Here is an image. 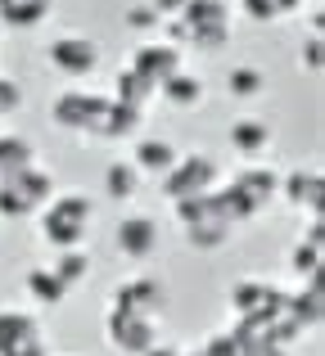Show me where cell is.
Listing matches in <instances>:
<instances>
[{
	"mask_svg": "<svg viewBox=\"0 0 325 356\" xmlns=\"http://www.w3.org/2000/svg\"><path fill=\"white\" fill-rule=\"evenodd\" d=\"M54 122L63 131H81V136H95V140H118V136H132L141 127V108L118 104L113 95L68 90L63 99H54Z\"/></svg>",
	"mask_w": 325,
	"mask_h": 356,
	"instance_id": "6da1fadb",
	"label": "cell"
},
{
	"mask_svg": "<svg viewBox=\"0 0 325 356\" xmlns=\"http://www.w3.org/2000/svg\"><path fill=\"white\" fill-rule=\"evenodd\" d=\"M90 212L95 208H90L86 194H59V199H50L45 212H41V239L50 243V248H81Z\"/></svg>",
	"mask_w": 325,
	"mask_h": 356,
	"instance_id": "7a4b0ae2",
	"label": "cell"
},
{
	"mask_svg": "<svg viewBox=\"0 0 325 356\" xmlns=\"http://www.w3.org/2000/svg\"><path fill=\"white\" fill-rule=\"evenodd\" d=\"M50 194H54V181L27 163V167H18L9 181H0V217L5 221H23V217H32L36 208H45Z\"/></svg>",
	"mask_w": 325,
	"mask_h": 356,
	"instance_id": "3957f363",
	"label": "cell"
},
{
	"mask_svg": "<svg viewBox=\"0 0 325 356\" xmlns=\"http://www.w3.org/2000/svg\"><path fill=\"white\" fill-rule=\"evenodd\" d=\"M167 199H185V194H203L217 185V163L208 154H190V158H176L172 172L159 176Z\"/></svg>",
	"mask_w": 325,
	"mask_h": 356,
	"instance_id": "277c9868",
	"label": "cell"
},
{
	"mask_svg": "<svg viewBox=\"0 0 325 356\" xmlns=\"http://www.w3.org/2000/svg\"><path fill=\"white\" fill-rule=\"evenodd\" d=\"M0 356H45L32 312H0Z\"/></svg>",
	"mask_w": 325,
	"mask_h": 356,
	"instance_id": "5b68a950",
	"label": "cell"
},
{
	"mask_svg": "<svg viewBox=\"0 0 325 356\" xmlns=\"http://www.w3.org/2000/svg\"><path fill=\"white\" fill-rule=\"evenodd\" d=\"M50 68L72 81L90 77L100 68V45L90 36H59V41H50Z\"/></svg>",
	"mask_w": 325,
	"mask_h": 356,
	"instance_id": "8992f818",
	"label": "cell"
},
{
	"mask_svg": "<svg viewBox=\"0 0 325 356\" xmlns=\"http://www.w3.org/2000/svg\"><path fill=\"white\" fill-rule=\"evenodd\" d=\"M109 343H113L118 352H132L141 356L150 343H159V334H154V316H136V312H109Z\"/></svg>",
	"mask_w": 325,
	"mask_h": 356,
	"instance_id": "52a82bcc",
	"label": "cell"
},
{
	"mask_svg": "<svg viewBox=\"0 0 325 356\" xmlns=\"http://www.w3.org/2000/svg\"><path fill=\"white\" fill-rule=\"evenodd\" d=\"M154 248H159V226H154L150 217H127L122 226H118V252H122V257L145 261Z\"/></svg>",
	"mask_w": 325,
	"mask_h": 356,
	"instance_id": "ba28073f",
	"label": "cell"
},
{
	"mask_svg": "<svg viewBox=\"0 0 325 356\" xmlns=\"http://www.w3.org/2000/svg\"><path fill=\"white\" fill-rule=\"evenodd\" d=\"M118 312H136V316H159L163 312V284L159 280H132L113 293Z\"/></svg>",
	"mask_w": 325,
	"mask_h": 356,
	"instance_id": "9c48e42d",
	"label": "cell"
},
{
	"mask_svg": "<svg viewBox=\"0 0 325 356\" xmlns=\"http://www.w3.org/2000/svg\"><path fill=\"white\" fill-rule=\"evenodd\" d=\"M132 68L145 72V77L159 86L163 77H172V72L181 68V50H176L172 41H167V45H141V50H136V59H132Z\"/></svg>",
	"mask_w": 325,
	"mask_h": 356,
	"instance_id": "30bf717a",
	"label": "cell"
},
{
	"mask_svg": "<svg viewBox=\"0 0 325 356\" xmlns=\"http://www.w3.org/2000/svg\"><path fill=\"white\" fill-rule=\"evenodd\" d=\"M280 194L294 203V208H308V212H321V194H325V181L321 172H290L280 181Z\"/></svg>",
	"mask_w": 325,
	"mask_h": 356,
	"instance_id": "8fae6325",
	"label": "cell"
},
{
	"mask_svg": "<svg viewBox=\"0 0 325 356\" xmlns=\"http://www.w3.org/2000/svg\"><path fill=\"white\" fill-rule=\"evenodd\" d=\"M159 95L167 99V104H176V108H194V104H203V81L194 77V72L176 68L172 77L159 81Z\"/></svg>",
	"mask_w": 325,
	"mask_h": 356,
	"instance_id": "7c38bea8",
	"label": "cell"
},
{
	"mask_svg": "<svg viewBox=\"0 0 325 356\" xmlns=\"http://www.w3.org/2000/svg\"><path fill=\"white\" fill-rule=\"evenodd\" d=\"M113 99L118 104H127V108H141L145 113V104H150V95H159V86H154L145 72H136V68H122L118 72V81H113Z\"/></svg>",
	"mask_w": 325,
	"mask_h": 356,
	"instance_id": "4fadbf2b",
	"label": "cell"
},
{
	"mask_svg": "<svg viewBox=\"0 0 325 356\" xmlns=\"http://www.w3.org/2000/svg\"><path fill=\"white\" fill-rule=\"evenodd\" d=\"M132 163H136V172H141V176H163V172H172L176 149L167 145V140H141L136 154H132Z\"/></svg>",
	"mask_w": 325,
	"mask_h": 356,
	"instance_id": "5bb4252c",
	"label": "cell"
},
{
	"mask_svg": "<svg viewBox=\"0 0 325 356\" xmlns=\"http://www.w3.org/2000/svg\"><path fill=\"white\" fill-rule=\"evenodd\" d=\"M285 312H290L303 330H317V325H321V275L308 280V289H303V293H290Z\"/></svg>",
	"mask_w": 325,
	"mask_h": 356,
	"instance_id": "9a60e30c",
	"label": "cell"
},
{
	"mask_svg": "<svg viewBox=\"0 0 325 356\" xmlns=\"http://www.w3.org/2000/svg\"><path fill=\"white\" fill-rule=\"evenodd\" d=\"M212 203H217V212L230 221V226H239V221L257 217V208H262L257 199H248V194H244V185H226L221 194H212Z\"/></svg>",
	"mask_w": 325,
	"mask_h": 356,
	"instance_id": "2e32d148",
	"label": "cell"
},
{
	"mask_svg": "<svg viewBox=\"0 0 325 356\" xmlns=\"http://www.w3.org/2000/svg\"><path fill=\"white\" fill-rule=\"evenodd\" d=\"M230 145H235L244 158H253V154H262V149L271 145V131H267V122H257V118H239L235 127H230Z\"/></svg>",
	"mask_w": 325,
	"mask_h": 356,
	"instance_id": "e0dca14e",
	"label": "cell"
},
{
	"mask_svg": "<svg viewBox=\"0 0 325 356\" xmlns=\"http://www.w3.org/2000/svg\"><path fill=\"white\" fill-rule=\"evenodd\" d=\"M267 298H271V284H262V280H239V284L230 289V307H235L239 321H244V316H257L267 307Z\"/></svg>",
	"mask_w": 325,
	"mask_h": 356,
	"instance_id": "ac0fdd59",
	"label": "cell"
},
{
	"mask_svg": "<svg viewBox=\"0 0 325 356\" xmlns=\"http://www.w3.org/2000/svg\"><path fill=\"white\" fill-rule=\"evenodd\" d=\"M230 221H221V217H208V221H194V226H185V239L194 243L199 252H212V248H221V243L230 239Z\"/></svg>",
	"mask_w": 325,
	"mask_h": 356,
	"instance_id": "d6986e66",
	"label": "cell"
},
{
	"mask_svg": "<svg viewBox=\"0 0 325 356\" xmlns=\"http://www.w3.org/2000/svg\"><path fill=\"white\" fill-rule=\"evenodd\" d=\"M50 14V0H0V18L9 27H36Z\"/></svg>",
	"mask_w": 325,
	"mask_h": 356,
	"instance_id": "ffe728a7",
	"label": "cell"
},
{
	"mask_svg": "<svg viewBox=\"0 0 325 356\" xmlns=\"http://www.w3.org/2000/svg\"><path fill=\"white\" fill-rule=\"evenodd\" d=\"M27 293L36 298V302H45V307H59L63 302V280L54 275V270H45V266H36V270H27Z\"/></svg>",
	"mask_w": 325,
	"mask_h": 356,
	"instance_id": "44dd1931",
	"label": "cell"
},
{
	"mask_svg": "<svg viewBox=\"0 0 325 356\" xmlns=\"http://www.w3.org/2000/svg\"><path fill=\"white\" fill-rule=\"evenodd\" d=\"M226 41H230V23H194V27H185V45H194V50H203V54H217Z\"/></svg>",
	"mask_w": 325,
	"mask_h": 356,
	"instance_id": "7402d4cb",
	"label": "cell"
},
{
	"mask_svg": "<svg viewBox=\"0 0 325 356\" xmlns=\"http://www.w3.org/2000/svg\"><path fill=\"white\" fill-rule=\"evenodd\" d=\"M235 185H244V194H248V199H257V203H267V199L280 194V176H276L271 167H248Z\"/></svg>",
	"mask_w": 325,
	"mask_h": 356,
	"instance_id": "603a6c76",
	"label": "cell"
},
{
	"mask_svg": "<svg viewBox=\"0 0 325 356\" xmlns=\"http://www.w3.org/2000/svg\"><path fill=\"white\" fill-rule=\"evenodd\" d=\"M50 270L63 280V289H72V284H81V280L90 275V257L81 248H59V261H54Z\"/></svg>",
	"mask_w": 325,
	"mask_h": 356,
	"instance_id": "cb8c5ba5",
	"label": "cell"
},
{
	"mask_svg": "<svg viewBox=\"0 0 325 356\" xmlns=\"http://www.w3.org/2000/svg\"><path fill=\"white\" fill-rule=\"evenodd\" d=\"M226 14H230L226 0H185L176 18H181L185 27H194V23H226Z\"/></svg>",
	"mask_w": 325,
	"mask_h": 356,
	"instance_id": "d4e9b609",
	"label": "cell"
},
{
	"mask_svg": "<svg viewBox=\"0 0 325 356\" xmlns=\"http://www.w3.org/2000/svg\"><path fill=\"white\" fill-rule=\"evenodd\" d=\"M27 163H32V145L18 140V136H0V181H9V176Z\"/></svg>",
	"mask_w": 325,
	"mask_h": 356,
	"instance_id": "484cf974",
	"label": "cell"
},
{
	"mask_svg": "<svg viewBox=\"0 0 325 356\" xmlns=\"http://www.w3.org/2000/svg\"><path fill=\"white\" fill-rule=\"evenodd\" d=\"M104 190L113 194V199H132L136 190H141V172H136V163H113L104 172Z\"/></svg>",
	"mask_w": 325,
	"mask_h": 356,
	"instance_id": "4316f807",
	"label": "cell"
},
{
	"mask_svg": "<svg viewBox=\"0 0 325 356\" xmlns=\"http://www.w3.org/2000/svg\"><path fill=\"white\" fill-rule=\"evenodd\" d=\"M290 266H294V275H303V280H317V275H321V243H308V239H303L299 248H294Z\"/></svg>",
	"mask_w": 325,
	"mask_h": 356,
	"instance_id": "83f0119b",
	"label": "cell"
},
{
	"mask_svg": "<svg viewBox=\"0 0 325 356\" xmlns=\"http://www.w3.org/2000/svg\"><path fill=\"white\" fill-rule=\"evenodd\" d=\"M226 86H230V95H239V99H253L257 90L267 86V77H262V72H257V68H230Z\"/></svg>",
	"mask_w": 325,
	"mask_h": 356,
	"instance_id": "f1b7e54d",
	"label": "cell"
},
{
	"mask_svg": "<svg viewBox=\"0 0 325 356\" xmlns=\"http://www.w3.org/2000/svg\"><path fill=\"white\" fill-rule=\"evenodd\" d=\"M239 334V330H235ZM239 343H244V348H239V356H285V348L280 343H271V339H253V334H239Z\"/></svg>",
	"mask_w": 325,
	"mask_h": 356,
	"instance_id": "f546056e",
	"label": "cell"
},
{
	"mask_svg": "<svg viewBox=\"0 0 325 356\" xmlns=\"http://www.w3.org/2000/svg\"><path fill=\"white\" fill-rule=\"evenodd\" d=\"M239 348H244V343H239L235 330H230V334H212V339L203 343V352H208V356H239Z\"/></svg>",
	"mask_w": 325,
	"mask_h": 356,
	"instance_id": "4dcf8cb0",
	"label": "cell"
},
{
	"mask_svg": "<svg viewBox=\"0 0 325 356\" xmlns=\"http://www.w3.org/2000/svg\"><path fill=\"white\" fill-rule=\"evenodd\" d=\"M127 27H132V32H154V27H159L154 5H132L127 9Z\"/></svg>",
	"mask_w": 325,
	"mask_h": 356,
	"instance_id": "1f68e13d",
	"label": "cell"
},
{
	"mask_svg": "<svg viewBox=\"0 0 325 356\" xmlns=\"http://www.w3.org/2000/svg\"><path fill=\"white\" fill-rule=\"evenodd\" d=\"M303 63H308V72H321V63H325V41L317 32H312V41L303 45Z\"/></svg>",
	"mask_w": 325,
	"mask_h": 356,
	"instance_id": "d6a6232c",
	"label": "cell"
},
{
	"mask_svg": "<svg viewBox=\"0 0 325 356\" xmlns=\"http://www.w3.org/2000/svg\"><path fill=\"white\" fill-rule=\"evenodd\" d=\"M18 104H23V90H18L14 81H5V77H0V118H5V113H14Z\"/></svg>",
	"mask_w": 325,
	"mask_h": 356,
	"instance_id": "836d02e7",
	"label": "cell"
},
{
	"mask_svg": "<svg viewBox=\"0 0 325 356\" xmlns=\"http://www.w3.org/2000/svg\"><path fill=\"white\" fill-rule=\"evenodd\" d=\"M244 14L262 23V18H276V14H280V9H276V0H244Z\"/></svg>",
	"mask_w": 325,
	"mask_h": 356,
	"instance_id": "e575fe53",
	"label": "cell"
},
{
	"mask_svg": "<svg viewBox=\"0 0 325 356\" xmlns=\"http://www.w3.org/2000/svg\"><path fill=\"white\" fill-rule=\"evenodd\" d=\"M150 5H154V14H159V18H176L185 0H150Z\"/></svg>",
	"mask_w": 325,
	"mask_h": 356,
	"instance_id": "d590c367",
	"label": "cell"
},
{
	"mask_svg": "<svg viewBox=\"0 0 325 356\" xmlns=\"http://www.w3.org/2000/svg\"><path fill=\"white\" fill-rule=\"evenodd\" d=\"M181 356H208V352H203V348H199V352H181Z\"/></svg>",
	"mask_w": 325,
	"mask_h": 356,
	"instance_id": "8d00e7d4",
	"label": "cell"
}]
</instances>
